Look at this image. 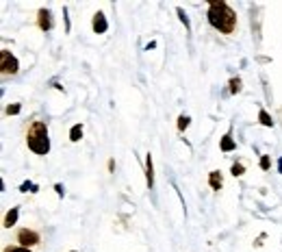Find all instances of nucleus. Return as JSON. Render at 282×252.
Wrapping results in <instances>:
<instances>
[{
    "mask_svg": "<svg viewBox=\"0 0 282 252\" xmlns=\"http://www.w3.org/2000/svg\"><path fill=\"white\" fill-rule=\"evenodd\" d=\"M209 22L213 29H217L219 33L230 35V33H235V29H237V13L226 3H222V0H215V3L209 5Z\"/></svg>",
    "mask_w": 282,
    "mask_h": 252,
    "instance_id": "obj_1",
    "label": "nucleus"
},
{
    "mask_svg": "<svg viewBox=\"0 0 282 252\" xmlns=\"http://www.w3.org/2000/svg\"><path fill=\"white\" fill-rule=\"evenodd\" d=\"M26 144L35 154H48L50 152V139H48V126L46 122H33V126L26 133Z\"/></svg>",
    "mask_w": 282,
    "mask_h": 252,
    "instance_id": "obj_2",
    "label": "nucleus"
},
{
    "mask_svg": "<svg viewBox=\"0 0 282 252\" xmlns=\"http://www.w3.org/2000/svg\"><path fill=\"white\" fill-rule=\"evenodd\" d=\"M0 70H3V74H18V70H20L18 59L9 50L0 52Z\"/></svg>",
    "mask_w": 282,
    "mask_h": 252,
    "instance_id": "obj_3",
    "label": "nucleus"
},
{
    "mask_svg": "<svg viewBox=\"0 0 282 252\" xmlns=\"http://www.w3.org/2000/svg\"><path fill=\"white\" fill-rule=\"evenodd\" d=\"M39 233H35V230H31V228H22L18 233V243H22L24 248H31V246H37L39 243Z\"/></svg>",
    "mask_w": 282,
    "mask_h": 252,
    "instance_id": "obj_4",
    "label": "nucleus"
},
{
    "mask_svg": "<svg viewBox=\"0 0 282 252\" xmlns=\"http://www.w3.org/2000/svg\"><path fill=\"white\" fill-rule=\"evenodd\" d=\"M37 24L41 31H50L52 29V13L48 9H39L37 11Z\"/></svg>",
    "mask_w": 282,
    "mask_h": 252,
    "instance_id": "obj_5",
    "label": "nucleus"
},
{
    "mask_svg": "<svg viewBox=\"0 0 282 252\" xmlns=\"http://www.w3.org/2000/svg\"><path fill=\"white\" fill-rule=\"evenodd\" d=\"M91 29L96 31V33H107V29H109V24H107V18H105V13H96L93 16V22H91Z\"/></svg>",
    "mask_w": 282,
    "mask_h": 252,
    "instance_id": "obj_6",
    "label": "nucleus"
},
{
    "mask_svg": "<svg viewBox=\"0 0 282 252\" xmlns=\"http://www.w3.org/2000/svg\"><path fill=\"white\" fill-rule=\"evenodd\" d=\"M209 185L215 189V192H219V189H222V185H224L222 172H211V174H209Z\"/></svg>",
    "mask_w": 282,
    "mask_h": 252,
    "instance_id": "obj_7",
    "label": "nucleus"
},
{
    "mask_svg": "<svg viewBox=\"0 0 282 252\" xmlns=\"http://www.w3.org/2000/svg\"><path fill=\"white\" fill-rule=\"evenodd\" d=\"M18 215H20V209L18 207H13L9 213L5 215V228H11V226H16V222H18Z\"/></svg>",
    "mask_w": 282,
    "mask_h": 252,
    "instance_id": "obj_8",
    "label": "nucleus"
},
{
    "mask_svg": "<svg viewBox=\"0 0 282 252\" xmlns=\"http://www.w3.org/2000/svg\"><path fill=\"white\" fill-rule=\"evenodd\" d=\"M219 148H222L224 152H230V150H235V148H237V141L232 139L230 133H228V135H224V137H222V144H219Z\"/></svg>",
    "mask_w": 282,
    "mask_h": 252,
    "instance_id": "obj_9",
    "label": "nucleus"
},
{
    "mask_svg": "<svg viewBox=\"0 0 282 252\" xmlns=\"http://www.w3.org/2000/svg\"><path fill=\"white\" fill-rule=\"evenodd\" d=\"M146 181H148V187L154 185V167H152V156L150 154L146 159Z\"/></svg>",
    "mask_w": 282,
    "mask_h": 252,
    "instance_id": "obj_10",
    "label": "nucleus"
},
{
    "mask_svg": "<svg viewBox=\"0 0 282 252\" xmlns=\"http://www.w3.org/2000/svg\"><path fill=\"white\" fill-rule=\"evenodd\" d=\"M258 120H260V124L263 126H273V120H271V115L265 111V109H260L258 111Z\"/></svg>",
    "mask_w": 282,
    "mask_h": 252,
    "instance_id": "obj_11",
    "label": "nucleus"
},
{
    "mask_svg": "<svg viewBox=\"0 0 282 252\" xmlns=\"http://www.w3.org/2000/svg\"><path fill=\"white\" fill-rule=\"evenodd\" d=\"M80 137H82V124H74L72 131H70V139L72 141H80Z\"/></svg>",
    "mask_w": 282,
    "mask_h": 252,
    "instance_id": "obj_12",
    "label": "nucleus"
},
{
    "mask_svg": "<svg viewBox=\"0 0 282 252\" xmlns=\"http://www.w3.org/2000/svg\"><path fill=\"white\" fill-rule=\"evenodd\" d=\"M241 92V78H232L230 80V94H239Z\"/></svg>",
    "mask_w": 282,
    "mask_h": 252,
    "instance_id": "obj_13",
    "label": "nucleus"
},
{
    "mask_svg": "<svg viewBox=\"0 0 282 252\" xmlns=\"http://www.w3.org/2000/svg\"><path fill=\"white\" fill-rule=\"evenodd\" d=\"M189 118H187V115H180V118H178V128H180V131H184V128H187L189 126Z\"/></svg>",
    "mask_w": 282,
    "mask_h": 252,
    "instance_id": "obj_14",
    "label": "nucleus"
},
{
    "mask_svg": "<svg viewBox=\"0 0 282 252\" xmlns=\"http://www.w3.org/2000/svg\"><path fill=\"white\" fill-rule=\"evenodd\" d=\"M3 252H31V248H24V246H9V248H5Z\"/></svg>",
    "mask_w": 282,
    "mask_h": 252,
    "instance_id": "obj_15",
    "label": "nucleus"
},
{
    "mask_svg": "<svg viewBox=\"0 0 282 252\" xmlns=\"http://www.w3.org/2000/svg\"><path fill=\"white\" fill-rule=\"evenodd\" d=\"M20 109H22V107H20L18 102H16V105H9V107H7V115H18Z\"/></svg>",
    "mask_w": 282,
    "mask_h": 252,
    "instance_id": "obj_16",
    "label": "nucleus"
},
{
    "mask_svg": "<svg viewBox=\"0 0 282 252\" xmlns=\"http://www.w3.org/2000/svg\"><path fill=\"white\" fill-rule=\"evenodd\" d=\"M269 165H271L269 154H263V156H260V167H263V170H269Z\"/></svg>",
    "mask_w": 282,
    "mask_h": 252,
    "instance_id": "obj_17",
    "label": "nucleus"
},
{
    "mask_svg": "<svg viewBox=\"0 0 282 252\" xmlns=\"http://www.w3.org/2000/svg\"><path fill=\"white\" fill-rule=\"evenodd\" d=\"M245 172V167L241 165V163H235V165H232V174H235V176H241Z\"/></svg>",
    "mask_w": 282,
    "mask_h": 252,
    "instance_id": "obj_18",
    "label": "nucleus"
},
{
    "mask_svg": "<svg viewBox=\"0 0 282 252\" xmlns=\"http://www.w3.org/2000/svg\"><path fill=\"white\" fill-rule=\"evenodd\" d=\"M176 13H178V16H180L182 24H184V26H187V29H189V20H187V13H184V11L180 9V7H178V9H176Z\"/></svg>",
    "mask_w": 282,
    "mask_h": 252,
    "instance_id": "obj_19",
    "label": "nucleus"
},
{
    "mask_svg": "<svg viewBox=\"0 0 282 252\" xmlns=\"http://www.w3.org/2000/svg\"><path fill=\"white\" fill-rule=\"evenodd\" d=\"M278 170H280V174H282V159L278 161Z\"/></svg>",
    "mask_w": 282,
    "mask_h": 252,
    "instance_id": "obj_20",
    "label": "nucleus"
},
{
    "mask_svg": "<svg viewBox=\"0 0 282 252\" xmlns=\"http://www.w3.org/2000/svg\"><path fill=\"white\" fill-rule=\"evenodd\" d=\"M74 252H76V250H74Z\"/></svg>",
    "mask_w": 282,
    "mask_h": 252,
    "instance_id": "obj_21",
    "label": "nucleus"
}]
</instances>
